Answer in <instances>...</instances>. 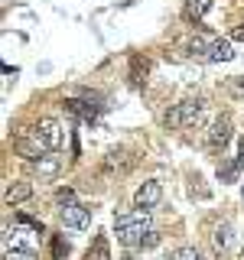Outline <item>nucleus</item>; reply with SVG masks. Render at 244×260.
<instances>
[{
  "mask_svg": "<svg viewBox=\"0 0 244 260\" xmlns=\"http://www.w3.org/2000/svg\"><path fill=\"white\" fill-rule=\"evenodd\" d=\"M150 228H153L150 211H140V208H134V211H127V215L114 218V234H117V241L124 244V247H137L140 238L150 231Z\"/></svg>",
  "mask_w": 244,
  "mask_h": 260,
  "instance_id": "nucleus-1",
  "label": "nucleus"
},
{
  "mask_svg": "<svg viewBox=\"0 0 244 260\" xmlns=\"http://www.w3.org/2000/svg\"><path fill=\"white\" fill-rule=\"evenodd\" d=\"M202 114H205V101H199V98H189V101H179L173 108L166 111V117H163V124L169 130H179V127H199L202 124Z\"/></svg>",
  "mask_w": 244,
  "mask_h": 260,
  "instance_id": "nucleus-2",
  "label": "nucleus"
},
{
  "mask_svg": "<svg viewBox=\"0 0 244 260\" xmlns=\"http://www.w3.org/2000/svg\"><path fill=\"white\" fill-rule=\"evenodd\" d=\"M13 150H16V156H23L26 162H36V159L49 156V146L43 143V137L36 134V127H33V130H20V134L13 137Z\"/></svg>",
  "mask_w": 244,
  "mask_h": 260,
  "instance_id": "nucleus-3",
  "label": "nucleus"
},
{
  "mask_svg": "<svg viewBox=\"0 0 244 260\" xmlns=\"http://www.w3.org/2000/svg\"><path fill=\"white\" fill-rule=\"evenodd\" d=\"M36 134L43 137V143L49 146V153H59L62 146H65V130H62V124L59 120H52V117H43L36 124Z\"/></svg>",
  "mask_w": 244,
  "mask_h": 260,
  "instance_id": "nucleus-4",
  "label": "nucleus"
},
{
  "mask_svg": "<svg viewBox=\"0 0 244 260\" xmlns=\"http://www.w3.org/2000/svg\"><path fill=\"white\" fill-rule=\"evenodd\" d=\"M59 218H62V228H69V231H85V228L92 224V215H88V208L78 205V202H72V205H62V208H59Z\"/></svg>",
  "mask_w": 244,
  "mask_h": 260,
  "instance_id": "nucleus-5",
  "label": "nucleus"
},
{
  "mask_svg": "<svg viewBox=\"0 0 244 260\" xmlns=\"http://www.w3.org/2000/svg\"><path fill=\"white\" fill-rule=\"evenodd\" d=\"M231 117L228 114H222V117H215L211 120V127H208V134H205V143H208V150H225V143L231 140Z\"/></svg>",
  "mask_w": 244,
  "mask_h": 260,
  "instance_id": "nucleus-6",
  "label": "nucleus"
},
{
  "mask_svg": "<svg viewBox=\"0 0 244 260\" xmlns=\"http://www.w3.org/2000/svg\"><path fill=\"white\" fill-rule=\"evenodd\" d=\"M160 199H163V185L157 182V179H146L140 189L134 192V208L150 211V208H157V205H160Z\"/></svg>",
  "mask_w": 244,
  "mask_h": 260,
  "instance_id": "nucleus-7",
  "label": "nucleus"
},
{
  "mask_svg": "<svg viewBox=\"0 0 244 260\" xmlns=\"http://www.w3.org/2000/svg\"><path fill=\"white\" fill-rule=\"evenodd\" d=\"M29 169H33V173H36L39 179H55V176H59V169H62V159L49 153V156L36 159V162H29Z\"/></svg>",
  "mask_w": 244,
  "mask_h": 260,
  "instance_id": "nucleus-8",
  "label": "nucleus"
},
{
  "mask_svg": "<svg viewBox=\"0 0 244 260\" xmlns=\"http://www.w3.org/2000/svg\"><path fill=\"white\" fill-rule=\"evenodd\" d=\"M130 166H134V156L124 153V150H114V153L104 156V173H127Z\"/></svg>",
  "mask_w": 244,
  "mask_h": 260,
  "instance_id": "nucleus-9",
  "label": "nucleus"
},
{
  "mask_svg": "<svg viewBox=\"0 0 244 260\" xmlns=\"http://www.w3.org/2000/svg\"><path fill=\"white\" fill-rule=\"evenodd\" d=\"M231 238H234L231 224H218V228H215V234H211V250H215L218 257L228 254V250H231Z\"/></svg>",
  "mask_w": 244,
  "mask_h": 260,
  "instance_id": "nucleus-10",
  "label": "nucleus"
},
{
  "mask_svg": "<svg viewBox=\"0 0 244 260\" xmlns=\"http://www.w3.org/2000/svg\"><path fill=\"white\" fill-rule=\"evenodd\" d=\"M205 59H208V62H231V59H234V46L228 43V39H215V43L208 46Z\"/></svg>",
  "mask_w": 244,
  "mask_h": 260,
  "instance_id": "nucleus-11",
  "label": "nucleus"
},
{
  "mask_svg": "<svg viewBox=\"0 0 244 260\" xmlns=\"http://www.w3.org/2000/svg\"><path fill=\"white\" fill-rule=\"evenodd\" d=\"M29 195H33V185L29 182H13V185H7L4 202H7V205H20V202H26Z\"/></svg>",
  "mask_w": 244,
  "mask_h": 260,
  "instance_id": "nucleus-12",
  "label": "nucleus"
},
{
  "mask_svg": "<svg viewBox=\"0 0 244 260\" xmlns=\"http://www.w3.org/2000/svg\"><path fill=\"white\" fill-rule=\"evenodd\" d=\"M33 234H39V231H23V228H13V231H7V247L33 250Z\"/></svg>",
  "mask_w": 244,
  "mask_h": 260,
  "instance_id": "nucleus-13",
  "label": "nucleus"
},
{
  "mask_svg": "<svg viewBox=\"0 0 244 260\" xmlns=\"http://www.w3.org/2000/svg\"><path fill=\"white\" fill-rule=\"evenodd\" d=\"M85 260H111V250H108V238H104V234H98V238H95V244L88 247Z\"/></svg>",
  "mask_w": 244,
  "mask_h": 260,
  "instance_id": "nucleus-14",
  "label": "nucleus"
},
{
  "mask_svg": "<svg viewBox=\"0 0 244 260\" xmlns=\"http://www.w3.org/2000/svg\"><path fill=\"white\" fill-rule=\"evenodd\" d=\"M65 104H69L72 114H78V117H85V120H95V114H98V108L92 101H65Z\"/></svg>",
  "mask_w": 244,
  "mask_h": 260,
  "instance_id": "nucleus-15",
  "label": "nucleus"
},
{
  "mask_svg": "<svg viewBox=\"0 0 244 260\" xmlns=\"http://www.w3.org/2000/svg\"><path fill=\"white\" fill-rule=\"evenodd\" d=\"M208 7H211V0H186V16L189 20H202Z\"/></svg>",
  "mask_w": 244,
  "mask_h": 260,
  "instance_id": "nucleus-16",
  "label": "nucleus"
},
{
  "mask_svg": "<svg viewBox=\"0 0 244 260\" xmlns=\"http://www.w3.org/2000/svg\"><path fill=\"white\" fill-rule=\"evenodd\" d=\"M166 260H202V250H199V247H189V244H182V247L169 250Z\"/></svg>",
  "mask_w": 244,
  "mask_h": 260,
  "instance_id": "nucleus-17",
  "label": "nucleus"
},
{
  "mask_svg": "<svg viewBox=\"0 0 244 260\" xmlns=\"http://www.w3.org/2000/svg\"><path fill=\"white\" fill-rule=\"evenodd\" d=\"M238 173H241L238 159H231V162H222V166H218V179H222V182H234V179H238Z\"/></svg>",
  "mask_w": 244,
  "mask_h": 260,
  "instance_id": "nucleus-18",
  "label": "nucleus"
},
{
  "mask_svg": "<svg viewBox=\"0 0 244 260\" xmlns=\"http://www.w3.org/2000/svg\"><path fill=\"white\" fill-rule=\"evenodd\" d=\"M4 260H39V257L33 254V250H23V247H7Z\"/></svg>",
  "mask_w": 244,
  "mask_h": 260,
  "instance_id": "nucleus-19",
  "label": "nucleus"
},
{
  "mask_svg": "<svg viewBox=\"0 0 244 260\" xmlns=\"http://www.w3.org/2000/svg\"><path fill=\"white\" fill-rule=\"evenodd\" d=\"M157 244H160V231H157V228H150V231L140 238V244H137V247H140V250H150V247H157Z\"/></svg>",
  "mask_w": 244,
  "mask_h": 260,
  "instance_id": "nucleus-20",
  "label": "nucleus"
},
{
  "mask_svg": "<svg viewBox=\"0 0 244 260\" xmlns=\"http://www.w3.org/2000/svg\"><path fill=\"white\" fill-rule=\"evenodd\" d=\"M228 88H231V94H234V98H244V75L231 78V81H228Z\"/></svg>",
  "mask_w": 244,
  "mask_h": 260,
  "instance_id": "nucleus-21",
  "label": "nucleus"
},
{
  "mask_svg": "<svg viewBox=\"0 0 244 260\" xmlns=\"http://www.w3.org/2000/svg\"><path fill=\"white\" fill-rule=\"evenodd\" d=\"M55 199H59V205H72V202H75V192H72V189H59Z\"/></svg>",
  "mask_w": 244,
  "mask_h": 260,
  "instance_id": "nucleus-22",
  "label": "nucleus"
},
{
  "mask_svg": "<svg viewBox=\"0 0 244 260\" xmlns=\"http://www.w3.org/2000/svg\"><path fill=\"white\" fill-rule=\"evenodd\" d=\"M65 254H69V244H62V241H55V260H62Z\"/></svg>",
  "mask_w": 244,
  "mask_h": 260,
  "instance_id": "nucleus-23",
  "label": "nucleus"
},
{
  "mask_svg": "<svg viewBox=\"0 0 244 260\" xmlns=\"http://www.w3.org/2000/svg\"><path fill=\"white\" fill-rule=\"evenodd\" d=\"M238 166L244 169V137H241V140H238Z\"/></svg>",
  "mask_w": 244,
  "mask_h": 260,
  "instance_id": "nucleus-24",
  "label": "nucleus"
},
{
  "mask_svg": "<svg viewBox=\"0 0 244 260\" xmlns=\"http://www.w3.org/2000/svg\"><path fill=\"white\" fill-rule=\"evenodd\" d=\"M231 39H238V43H244V26H234V29H231Z\"/></svg>",
  "mask_w": 244,
  "mask_h": 260,
  "instance_id": "nucleus-25",
  "label": "nucleus"
},
{
  "mask_svg": "<svg viewBox=\"0 0 244 260\" xmlns=\"http://www.w3.org/2000/svg\"><path fill=\"white\" fill-rule=\"evenodd\" d=\"M120 260H140V257H137V254H124V257H120Z\"/></svg>",
  "mask_w": 244,
  "mask_h": 260,
  "instance_id": "nucleus-26",
  "label": "nucleus"
}]
</instances>
